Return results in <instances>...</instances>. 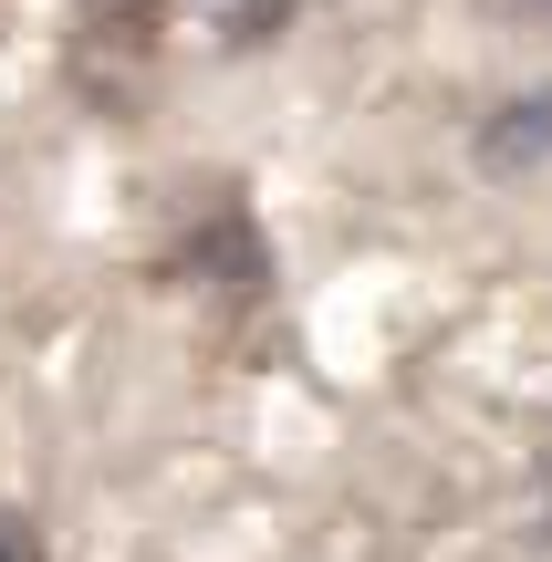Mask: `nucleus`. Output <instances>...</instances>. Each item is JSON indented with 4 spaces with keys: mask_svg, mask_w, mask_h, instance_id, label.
<instances>
[{
    "mask_svg": "<svg viewBox=\"0 0 552 562\" xmlns=\"http://www.w3.org/2000/svg\"><path fill=\"white\" fill-rule=\"evenodd\" d=\"M480 167H491V178H532V167H552V83L511 94L491 125H480Z\"/></svg>",
    "mask_w": 552,
    "mask_h": 562,
    "instance_id": "nucleus-1",
    "label": "nucleus"
},
{
    "mask_svg": "<svg viewBox=\"0 0 552 562\" xmlns=\"http://www.w3.org/2000/svg\"><path fill=\"white\" fill-rule=\"evenodd\" d=\"M0 562H42V531H32V510H0Z\"/></svg>",
    "mask_w": 552,
    "mask_h": 562,
    "instance_id": "nucleus-2",
    "label": "nucleus"
}]
</instances>
